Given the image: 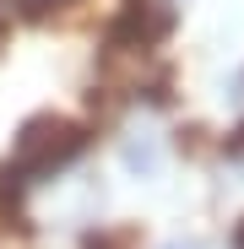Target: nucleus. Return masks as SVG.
<instances>
[{
	"instance_id": "obj_2",
	"label": "nucleus",
	"mask_w": 244,
	"mask_h": 249,
	"mask_svg": "<svg viewBox=\"0 0 244 249\" xmlns=\"http://www.w3.org/2000/svg\"><path fill=\"white\" fill-rule=\"evenodd\" d=\"M163 249H206L201 238H174V244H163Z\"/></svg>"
},
{
	"instance_id": "obj_3",
	"label": "nucleus",
	"mask_w": 244,
	"mask_h": 249,
	"mask_svg": "<svg viewBox=\"0 0 244 249\" xmlns=\"http://www.w3.org/2000/svg\"><path fill=\"white\" fill-rule=\"evenodd\" d=\"M233 249H244V217H239V228H233Z\"/></svg>"
},
{
	"instance_id": "obj_1",
	"label": "nucleus",
	"mask_w": 244,
	"mask_h": 249,
	"mask_svg": "<svg viewBox=\"0 0 244 249\" xmlns=\"http://www.w3.org/2000/svg\"><path fill=\"white\" fill-rule=\"evenodd\" d=\"M228 157H239V162H244V124H239V130L228 136Z\"/></svg>"
}]
</instances>
